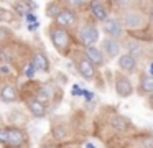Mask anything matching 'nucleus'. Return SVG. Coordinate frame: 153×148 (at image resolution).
Wrapping results in <instances>:
<instances>
[{"instance_id": "1", "label": "nucleus", "mask_w": 153, "mask_h": 148, "mask_svg": "<svg viewBox=\"0 0 153 148\" xmlns=\"http://www.w3.org/2000/svg\"><path fill=\"white\" fill-rule=\"evenodd\" d=\"M120 18L123 28L127 31V36H132L140 41H150L153 39V35L150 31L148 25V12L142 7H133V8L123 10V12L117 13Z\"/></svg>"}, {"instance_id": "2", "label": "nucleus", "mask_w": 153, "mask_h": 148, "mask_svg": "<svg viewBox=\"0 0 153 148\" xmlns=\"http://www.w3.org/2000/svg\"><path fill=\"white\" fill-rule=\"evenodd\" d=\"M48 36H50V41L53 45V48L59 53L61 56H68L71 54L74 48V36L69 30L61 28V26L54 25L51 22V25L48 26Z\"/></svg>"}, {"instance_id": "3", "label": "nucleus", "mask_w": 153, "mask_h": 148, "mask_svg": "<svg viewBox=\"0 0 153 148\" xmlns=\"http://www.w3.org/2000/svg\"><path fill=\"white\" fill-rule=\"evenodd\" d=\"M0 145L4 148H30V138L23 128L8 125L0 128Z\"/></svg>"}, {"instance_id": "4", "label": "nucleus", "mask_w": 153, "mask_h": 148, "mask_svg": "<svg viewBox=\"0 0 153 148\" xmlns=\"http://www.w3.org/2000/svg\"><path fill=\"white\" fill-rule=\"evenodd\" d=\"M76 39H77V43L81 45V48L97 45L99 39H100V26H99V23H96L92 18L81 22L79 26L76 28Z\"/></svg>"}, {"instance_id": "5", "label": "nucleus", "mask_w": 153, "mask_h": 148, "mask_svg": "<svg viewBox=\"0 0 153 148\" xmlns=\"http://www.w3.org/2000/svg\"><path fill=\"white\" fill-rule=\"evenodd\" d=\"M73 61H74V66H76V71L84 81H97L99 79V69L89 61V59L84 56L82 51H76L73 56Z\"/></svg>"}, {"instance_id": "6", "label": "nucleus", "mask_w": 153, "mask_h": 148, "mask_svg": "<svg viewBox=\"0 0 153 148\" xmlns=\"http://www.w3.org/2000/svg\"><path fill=\"white\" fill-rule=\"evenodd\" d=\"M100 31L107 36V38H114V39H120V41H125L128 36H127V31L123 28L120 18L114 13L110 15L105 22L100 23Z\"/></svg>"}, {"instance_id": "7", "label": "nucleus", "mask_w": 153, "mask_h": 148, "mask_svg": "<svg viewBox=\"0 0 153 148\" xmlns=\"http://www.w3.org/2000/svg\"><path fill=\"white\" fill-rule=\"evenodd\" d=\"M112 84H114V91H115L117 97H120V99H128L135 94V84L132 82L130 76L123 74L120 71L114 72Z\"/></svg>"}, {"instance_id": "8", "label": "nucleus", "mask_w": 153, "mask_h": 148, "mask_svg": "<svg viewBox=\"0 0 153 148\" xmlns=\"http://www.w3.org/2000/svg\"><path fill=\"white\" fill-rule=\"evenodd\" d=\"M54 25L61 26V28H66V30H76L81 23V18H79V12L76 10H71L68 7H63L61 12L56 15V18L53 20Z\"/></svg>"}, {"instance_id": "9", "label": "nucleus", "mask_w": 153, "mask_h": 148, "mask_svg": "<svg viewBox=\"0 0 153 148\" xmlns=\"http://www.w3.org/2000/svg\"><path fill=\"white\" fill-rule=\"evenodd\" d=\"M87 12H89L91 18H92L96 23H99V25L102 22H105V20L112 15L110 5L107 2H104V0H92V2L89 3Z\"/></svg>"}, {"instance_id": "10", "label": "nucleus", "mask_w": 153, "mask_h": 148, "mask_svg": "<svg viewBox=\"0 0 153 148\" xmlns=\"http://www.w3.org/2000/svg\"><path fill=\"white\" fill-rule=\"evenodd\" d=\"M100 49H102V53L105 54L107 61H110V59L119 58V56L123 53L122 51V49H123V41L104 36V39L100 41Z\"/></svg>"}, {"instance_id": "11", "label": "nucleus", "mask_w": 153, "mask_h": 148, "mask_svg": "<svg viewBox=\"0 0 153 148\" xmlns=\"http://www.w3.org/2000/svg\"><path fill=\"white\" fill-rule=\"evenodd\" d=\"M109 127L112 128L114 132H117V133H130V132H135V127H133L132 120L130 118H127L125 115L122 114H112L109 117Z\"/></svg>"}, {"instance_id": "12", "label": "nucleus", "mask_w": 153, "mask_h": 148, "mask_svg": "<svg viewBox=\"0 0 153 148\" xmlns=\"http://www.w3.org/2000/svg\"><path fill=\"white\" fill-rule=\"evenodd\" d=\"M117 66H119V71L127 74V76H132V74L138 72V61L127 51H123L117 58Z\"/></svg>"}, {"instance_id": "13", "label": "nucleus", "mask_w": 153, "mask_h": 148, "mask_svg": "<svg viewBox=\"0 0 153 148\" xmlns=\"http://www.w3.org/2000/svg\"><path fill=\"white\" fill-rule=\"evenodd\" d=\"M81 51L84 53V56H86V58L89 59V61L92 62V64L96 66L97 69L104 68V66L107 64V58H105V54L102 53V49H100V46H97V45L86 46V48H82Z\"/></svg>"}, {"instance_id": "14", "label": "nucleus", "mask_w": 153, "mask_h": 148, "mask_svg": "<svg viewBox=\"0 0 153 148\" xmlns=\"http://www.w3.org/2000/svg\"><path fill=\"white\" fill-rule=\"evenodd\" d=\"M135 92L142 97H148V95L153 94V76L148 74V72L142 71L138 74V82H137Z\"/></svg>"}, {"instance_id": "15", "label": "nucleus", "mask_w": 153, "mask_h": 148, "mask_svg": "<svg viewBox=\"0 0 153 148\" xmlns=\"http://www.w3.org/2000/svg\"><path fill=\"white\" fill-rule=\"evenodd\" d=\"M30 62H31V66L35 68L36 72H50V69H51L50 58H48L43 51H35L33 54H31Z\"/></svg>"}, {"instance_id": "16", "label": "nucleus", "mask_w": 153, "mask_h": 148, "mask_svg": "<svg viewBox=\"0 0 153 148\" xmlns=\"http://www.w3.org/2000/svg\"><path fill=\"white\" fill-rule=\"evenodd\" d=\"M18 97H20L18 89L12 82H5L0 87V102H4V104H13V102L18 100Z\"/></svg>"}, {"instance_id": "17", "label": "nucleus", "mask_w": 153, "mask_h": 148, "mask_svg": "<svg viewBox=\"0 0 153 148\" xmlns=\"http://www.w3.org/2000/svg\"><path fill=\"white\" fill-rule=\"evenodd\" d=\"M27 107L30 110V114L33 115L35 118H45L48 115V104L41 102L40 99L36 97H30L27 100Z\"/></svg>"}, {"instance_id": "18", "label": "nucleus", "mask_w": 153, "mask_h": 148, "mask_svg": "<svg viewBox=\"0 0 153 148\" xmlns=\"http://www.w3.org/2000/svg\"><path fill=\"white\" fill-rule=\"evenodd\" d=\"M54 95H56V86H54L53 82H43V84L38 87L36 95H35V97L50 105V102L54 99Z\"/></svg>"}, {"instance_id": "19", "label": "nucleus", "mask_w": 153, "mask_h": 148, "mask_svg": "<svg viewBox=\"0 0 153 148\" xmlns=\"http://www.w3.org/2000/svg\"><path fill=\"white\" fill-rule=\"evenodd\" d=\"M132 148H153V133L152 132H140L132 137Z\"/></svg>"}, {"instance_id": "20", "label": "nucleus", "mask_w": 153, "mask_h": 148, "mask_svg": "<svg viewBox=\"0 0 153 148\" xmlns=\"http://www.w3.org/2000/svg\"><path fill=\"white\" fill-rule=\"evenodd\" d=\"M109 5H110V10L117 15V13L123 12V10L140 7V0H109Z\"/></svg>"}, {"instance_id": "21", "label": "nucleus", "mask_w": 153, "mask_h": 148, "mask_svg": "<svg viewBox=\"0 0 153 148\" xmlns=\"http://www.w3.org/2000/svg\"><path fill=\"white\" fill-rule=\"evenodd\" d=\"M92 0H63V7H68L76 12H82V10L89 8V3Z\"/></svg>"}, {"instance_id": "22", "label": "nucleus", "mask_w": 153, "mask_h": 148, "mask_svg": "<svg viewBox=\"0 0 153 148\" xmlns=\"http://www.w3.org/2000/svg\"><path fill=\"white\" fill-rule=\"evenodd\" d=\"M61 8H63V2H58V0L50 2L46 5V15H48V18L54 20V18H56V15L61 12Z\"/></svg>"}, {"instance_id": "23", "label": "nucleus", "mask_w": 153, "mask_h": 148, "mask_svg": "<svg viewBox=\"0 0 153 148\" xmlns=\"http://www.w3.org/2000/svg\"><path fill=\"white\" fill-rule=\"evenodd\" d=\"M13 20V13L10 10L0 7V23H5V22H12Z\"/></svg>"}, {"instance_id": "24", "label": "nucleus", "mask_w": 153, "mask_h": 148, "mask_svg": "<svg viewBox=\"0 0 153 148\" xmlns=\"http://www.w3.org/2000/svg\"><path fill=\"white\" fill-rule=\"evenodd\" d=\"M8 39H12V30L0 28V45H5Z\"/></svg>"}, {"instance_id": "25", "label": "nucleus", "mask_w": 153, "mask_h": 148, "mask_svg": "<svg viewBox=\"0 0 153 148\" xmlns=\"http://www.w3.org/2000/svg\"><path fill=\"white\" fill-rule=\"evenodd\" d=\"M25 77H28V79H33L35 77V74H36V71H35V68L31 66V62H28V66L25 68Z\"/></svg>"}, {"instance_id": "26", "label": "nucleus", "mask_w": 153, "mask_h": 148, "mask_svg": "<svg viewBox=\"0 0 153 148\" xmlns=\"http://www.w3.org/2000/svg\"><path fill=\"white\" fill-rule=\"evenodd\" d=\"M148 12V25H150V31H152V35H153V2H152V5H150V8L146 10Z\"/></svg>"}, {"instance_id": "27", "label": "nucleus", "mask_w": 153, "mask_h": 148, "mask_svg": "<svg viewBox=\"0 0 153 148\" xmlns=\"http://www.w3.org/2000/svg\"><path fill=\"white\" fill-rule=\"evenodd\" d=\"M25 18H27V23H28V25H30V23H38L36 15H35V13H31V12H28L27 15H25Z\"/></svg>"}, {"instance_id": "28", "label": "nucleus", "mask_w": 153, "mask_h": 148, "mask_svg": "<svg viewBox=\"0 0 153 148\" xmlns=\"http://www.w3.org/2000/svg\"><path fill=\"white\" fill-rule=\"evenodd\" d=\"M82 94H84V89H81L79 86H74L73 87V95L74 97H81Z\"/></svg>"}, {"instance_id": "29", "label": "nucleus", "mask_w": 153, "mask_h": 148, "mask_svg": "<svg viewBox=\"0 0 153 148\" xmlns=\"http://www.w3.org/2000/svg\"><path fill=\"white\" fill-rule=\"evenodd\" d=\"M145 100H146V105H148V109H152V110H153V94L148 95V97H145Z\"/></svg>"}, {"instance_id": "30", "label": "nucleus", "mask_w": 153, "mask_h": 148, "mask_svg": "<svg viewBox=\"0 0 153 148\" xmlns=\"http://www.w3.org/2000/svg\"><path fill=\"white\" fill-rule=\"evenodd\" d=\"M84 99H86V100H92V99H94V94H92V92H89V91H84Z\"/></svg>"}, {"instance_id": "31", "label": "nucleus", "mask_w": 153, "mask_h": 148, "mask_svg": "<svg viewBox=\"0 0 153 148\" xmlns=\"http://www.w3.org/2000/svg\"><path fill=\"white\" fill-rule=\"evenodd\" d=\"M36 28H38V23H30V25H28V30H31V31L36 30Z\"/></svg>"}, {"instance_id": "32", "label": "nucleus", "mask_w": 153, "mask_h": 148, "mask_svg": "<svg viewBox=\"0 0 153 148\" xmlns=\"http://www.w3.org/2000/svg\"><path fill=\"white\" fill-rule=\"evenodd\" d=\"M84 148H97V147H96L94 143H91V141H87V143L84 145Z\"/></svg>"}, {"instance_id": "33", "label": "nucleus", "mask_w": 153, "mask_h": 148, "mask_svg": "<svg viewBox=\"0 0 153 148\" xmlns=\"http://www.w3.org/2000/svg\"><path fill=\"white\" fill-rule=\"evenodd\" d=\"M58 2H63V0H58Z\"/></svg>"}]
</instances>
